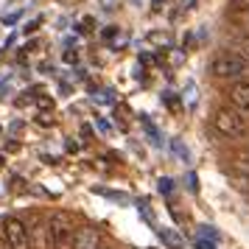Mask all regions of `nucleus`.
Returning <instances> with one entry per match:
<instances>
[{"label":"nucleus","mask_w":249,"mask_h":249,"mask_svg":"<svg viewBox=\"0 0 249 249\" xmlns=\"http://www.w3.org/2000/svg\"><path fill=\"white\" fill-rule=\"evenodd\" d=\"M213 126L218 135L230 137V140H238V137L249 135V121L244 118V112H238L235 107H221L213 112Z\"/></svg>","instance_id":"nucleus-1"},{"label":"nucleus","mask_w":249,"mask_h":249,"mask_svg":"<svg viewBox=\"0 0 249 249\" xmlns=\"http://www.w3.org/2000/svg\"><path fill=\"white\" fill-rule=\"evenodd\" d=\"M210 76L215 79H244L249 73V62L244 56H238L235 51H221L210 59Z\"/></svg>","instance_id":"nucleus-2"},{"label":"nucleus","mask_w":249,"mask_h":249,"mask_svg":"<svg viewBox=\"0 0 249 249\" xmlns=\"http://www.w3.org/2000/svg\"><path fill=\"white\" fill-rule=\"evenodd\" d=\"M73 238H76V230H73L68 215L56 213L48 218V244H51V249H73Z\"/></svg>","instance_id":"nucleus-3"},{"label":"nucleus","mask_w":249,"mask_h":249,"mask_svg":"<svg viewBox=\"0 0 249 249\" xmlns=\"http://www.w3.org/2000/svg\"><path fill=\"white\" fill-rule=\"evenodd\" d=\"M3 241L9 244V249H31L28 227H25L17 215H9V218L3 221Z\"/></svg>","instance_id":"nucleus-4"},{"label":"nucleus","mask_w":249,"mask_h":249,"mask_svg":"<svg viewBox=\"0 0 249 249\" xmlns=\"http://www.w3.org/2000/svg\"><path fill=\"white\" fill-rule=\"evenodd\" d=\"M230 107H235L238 112H249V81H238V84H232L230 87Z\"/></svg>","instance_id":"nucleus-5"},{"label":"nucleus","mask_w":249,"mask_h":249,"mask_svg":"<svg viewBox=\"0 0 249 249\" xmlns=\"http://www.w3.org/2000/svg\"><path fill=\"white\" fill-rule=\"evenodd\" d=\"M73 249H104L101 247V235H98L95 230H90V227H81V230H76Z\"/></svg>","instance_id":"nucleus-6"},{"label":"nucleus","mask_w":249,"mask_h":249,"mask_svg":"<svg viewBox=\"0 0 249 249\" xmlns=\"http://www.w3.org/2000/svg\"><path fill=\"white\" fill-rule=\"evenodd\" d=\"M232 48H235V53H238V56H244V59L249 62V36H247V34H244V36H238L235 42H232Z\"/></svg>","instance_id":"nucleus-7"},{"label":"nucleus","mask_w":249,"mask_h":249,"mask_svg":"<svg viewBox=\"0 0 249 249\" xmlns=\"http://www.w3.org/2000/svg\"><path fill=\"white\" fill-rule=\"evenodd\" d=\"M162 238H165V244H168V247H174V249L185 247V244H182V238L177 235V232H162Z\"/></svg>","instance_id":"nucleus-8"},{"label":"nucleus","mask_w":249,"mask_h":249,"mask_svg":"<svg viewBox=\"0 0 249 249\" xmlns=\"http://www.w3.org/2000/svg\"><path fill=\"white\" fill-rule=\"evenodd\" d=\"M196 247H199V249H213V244H207V241H199Z\"/></svg>","instance_id":"nucleus-9"},{"label":"nucleus","mask_w":249,"mask_h":249,"mask_svg":"<svg viewBox=\"0 0 249 249\" xmlns=\"http://www.w3.org/2000/svg\"><path fill=\"white\" fill-rule=\"evenodd\" d=\"M160 3H162V0H154V6H160Z\"/></svg>","instance_id":"nucleus-10"},{"label":"nucleus","mask_w":249,"mask_h":249,"mask_svg":"<svg viewBox=\"0 0 249 249\" xmlns=\"http://www.w3.org/2000/svg\"><path fill=\"white\" fill-rule=\"evenodd\" d=\"M247 162H249V148H247Z\"/></svg>","instance_id":"nucleus-11"},{"label":"nucleus","mask_w":249,"mask_h":249,"mask_svg":"<svg viewBox=\"0 0 249 249\" xmlns=\"http://www.w3.org/2000/svg\"><path fill=\"white\" fill-rule=\"evenodd\" d=\"M247 20H249V12H247Z\"/></svg>","instance_id":"nucleus-12"}]
</instances>
